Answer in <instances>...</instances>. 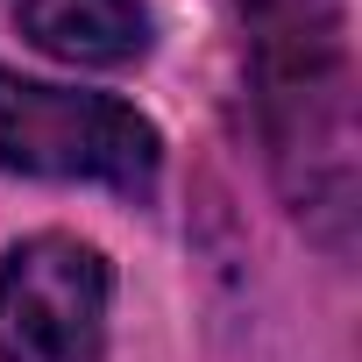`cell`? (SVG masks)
I'll return each mask as SVG.
<instances>
[{"label": "cell", "instance_id": "cell-2", "mask_svg": "<svg viewBox=\"0 0 362 362\" xmlns=\"http://www.w3.org/2000/svg\"><path fill=\"white\" fill-rule=\"evenodd\" d=\"M0 170L57 177V185L149 192L163 170V135L114 93H71L0 64Z\"/></svg>", "mask_w": 362, "mask_h": 362}, {"label": "cell", "instance_id": "cell-4", "mask_svg": "<svg viewBox=\"0 0 362 362\" xmlns=\"http://www.w3.org/2000/svg\"><path fill=\"white\" fill-rule=\"evenodd\" d=\"M22 36L57 64H135L156 43L142 0H15Z\"/></svg>", "mask_w": 362, "mask_h": 362}, {"label": "cell", "instance_id": "cell-1", "mask_svg": "<svg viewBox=\"0 0 362 362\" xmlns=\"http://www.w3.org/2000/svg\"><path fill=\"white\" fill-rule=\"evenodd\" d=\"M256 50L263 135L298 214L348 199V8L341 0H235Z\"/></svg>", "mask_w": 362, "mask_h": 362}, {"label": "cell", "instance_id": "cell-3", "mask_svg": "<svg viewBox=\"0 0 362 362\" xmlns=\"http://www.w3.org/2000/svg\"><path fill=\"white\" fill-rule=\"evenodd\" d=\"M114 270L78 235H29L0 256V362H100Z\"/></svg>", "mask_w": 362, "mask_h": 362}]
</instances>
